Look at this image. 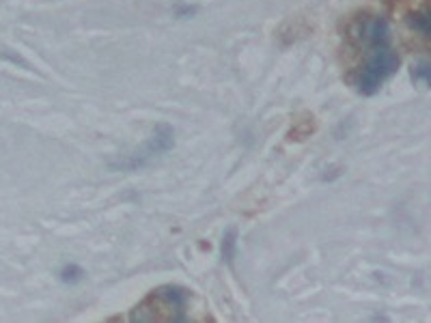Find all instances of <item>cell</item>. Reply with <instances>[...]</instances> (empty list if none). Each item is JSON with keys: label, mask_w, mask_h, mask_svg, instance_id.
<instances>
[{"label": "cell", "mask_w": 431, "mask_h": 323, "mask_svg": "<svg viewBox=\"0 0 431 323\" xmlns=\"http://www.w3.org/2000/svg\"><path fill=\"white\" fill-rule=\"evenodd\" d=\"M190 297L192 291L183 287H160L134 308L132 321H188L190 317L186 310L190 306Z\"/></svg>", "instance_id": "1"}, {"label": "cell", "mask_w": 431, "mask_h": 323, "mask_svg": "<svg viewBox=\"0 0 431 323\" xmlns=\"http://www.w3.org/2000/svg\"><path fill=\"white\" fill-rule=\"evenodd\" d=\"M175 147V132L168 123H158L151 132V136L147 138V143L128 153V155H121L119 160L111 162V168L113 170H136V168H143L147 166L151 160L168 153L171 149Z\"/></svg>", "instance_id": "2"}, {"label": "cell", "mask_w": 431, "mask_h": 323, "mask_svg": "<svg viewBox=\"0 0 431 323\" xmlns=\"http://www.w3.org/2000/svg\"><path fill=\"white\" fill-rule=\"evenodd\" d=\"M399 69V54L390 46L371 48V56L358 73L356 88L362 95H375L382 84Z\"/></svg>", "instance_id": "3"}, {"label": "cell", "mask_w": 431, "mask_h": 323, "mask_svg": "<svg viewBox=\"0 0 431 323\" xmlns=\"http://www.w3.org/2000/svg\"><path fill=\"white\" fill-rule=\"evenodd\" d=\"M358 39L362 43H367L369 48L388 46V41H390V26H388L386 18L371 16V18L362 20L360 26H358Z\"/></svg>", "instance_id": "4"}, {"label": "cell", "mask_w": 431, "mask_h": 323, "mask_svg": "<svg viewBox=\"0 0 431 323\" xmlns=\"http://www.w3.org/2000/svg\"><path fill=\"white\" fill-rule=\"evenodd\" d=\"M235 250H238V231H235V229H227V233H225V237H223L220 252H223V259H225L229 265H233Z\"/></svg>", "instance_id": "5"}, {"label": "cell", "mask_w": 431, "mask_h": 323, "mask_svg": "<svg viewBox=\"0 0 431 323\" xmlns=\"http://www.w3.org/2000/svg\"><path fill=\"white\" fill-rule=\"evenodd\" d=\"M410 24L414 31H418L422 37H429V26H431V14L427 7H422L420 11H414L410 16Z\"/></svg>", "instance_id": "6"}, {"label": "cell", "mask_w": 431, "mask_h": 323, "mask_svg": "<svg viewBox=\"0 0 431 323\" xmlns=\"http://www.w3.org/2000/svg\"><path fill=\"white\" fill-rule=\"evenodd\" d=\"M82 276H84L82 267H78V265H73V263H69V265H65V267L61 270V280H63V282H69V284L82 280Z\"/></svg>", "instance_id": "7"}, {"label": "cell", "mask_w": 431, "mask_h": 323, "mask_svg": "<svg viewBox=\"0 0 431 323\" xmlns=\"http://www.w3.org/2000/svg\"><path fill=\"white\" fill-rule=\"evenodd\" d=\"M414 78L420 80V82H425V84H429V82H431V69H429V65H427V63H420V65L414 69Z\"/></svg>", "instance_id": "8"}]
</instances>
